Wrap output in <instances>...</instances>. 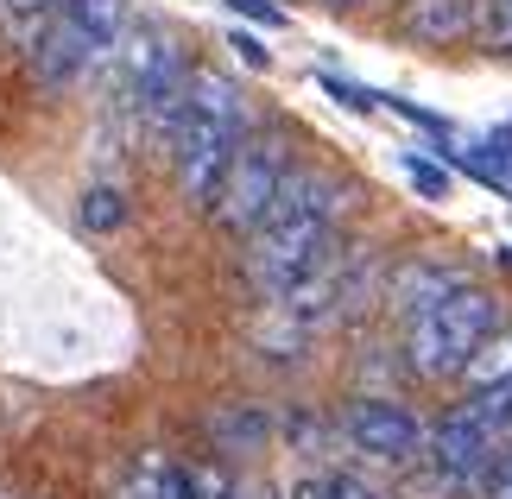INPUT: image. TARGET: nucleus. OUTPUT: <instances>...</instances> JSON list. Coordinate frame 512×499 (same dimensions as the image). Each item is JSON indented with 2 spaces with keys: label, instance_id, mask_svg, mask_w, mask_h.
I'll return each instance as SVG.
<instances>
[{
  "label": "nucleus",
  "instance_id": "1",
  "mask_svg": "<svg viewBox=\"0 0 512 499\" xmlns=\"http://www.w3.org/2000/svg\"><path fill=\"white\" fill-rule=\"evenodd\" d=\"M253 127H247V95L228 83L222 70H190V89H184V114L165 139L171 165H177V190L184 203L209 209L215 190H222V171L234 146H241Z\"/></svg>",
  "mask_w": 512,
  "mask_h": 499
},
{
  "label": "nucleus",
  "instance_id": "2",
  "mask_svg": "<svg viewBox=\"0 0 512 499\" xmlns=\"http://www.w3.org/2000/svg\"><path fill=\"white\" fill-rule=\"evenodd\" d=\"M494 329H500V304L481 285H462L456 297H443V304H430L424 316L405 323V361L418 379H456Z\"/></svg>",
  "mask_w": 512,
  "mask_h": 499
},
{
  "label": "nucleus",
  "instance_id": "3",
  "mask_svg": "<svg viewBox=\"0 0 512 499\" xmlns=\"http://www.w3.org/2000/svg\"><path fill=\"white\" fill-rule=\"evenodd\" d=\"M285 171H291L285 133H247L241 146H234L228 171H222V190H215V203H209L215 228H228L234 241H247V234L266 222L272 196H279V184H285Z\"/></svg>",
  "mask_w": 512,
  "mask_h": 499
},
{
  "label": "nucleus",
  "instance_id": "4",
  "mask_svg": "<svg viewBox=\"0 0 512 499\" xmlns=\"http://www.w3.org/2000/svg\"><path fill=\"white\" fill-rule=\"evenodd\" d=\"M336 253H342L336 222H266L247 234V278L272 304V297L298 291L304 278H317Z\"/></svg>",
  "mask_w": 512,
  "mask_h": 499
},
{
  "label": "nucleus",
  "instance_id": "5",
  "mask_svg": "<svg viewBox=\"0 0 512 499\" xmlns=\"http://www.w3.org/2000/svg\"><path fill=\"white\" fill-rule=\"evenodd\" d=\"M342 430L367 462H386V468H411L424 455V424L399 405V398H354Z\"/></svg>",
  "mask_w": 512,
  "mask_h": 499
},
{
  "label": "nucleus",
  "instance_id": "6",
  "mask_svg": "<svg viewBox=\"0 0 512 499\" xmlns=\"http://www.w3.org/2000/svg\"><path fill=\"white\" fill-rule=\"evenodd\" d=\"M494 449H500L494 424H487V417L475 411V398H468V405L443 411L437 424L424 430V455H418V462H424V468H437V474H449L456 487H468V474H475Z\"/></svg>",
  "mask_w": 512,
  "mask_h": 499
},
{
  "label": "nucleus",
  "instance_id": "7",
  "mask_svg": "<svg viewBox=\"0 0 512 499\" xmlns=\"http://www.w3.org/2000/svg\"><path fill=\"white\" fill-rule=\"evenodd\" d=\"M102 64V45L76 26V19H64V13H51L45 19V32L32 38V51H26V70H32V83L45 89V95H57V89H70V83H83V76Z\"/></svg>",
  "mask_w": 512,
  "mask_h": 499
},
{
  "label": "nucleus",
  "instance_id": "8",
  "mask_svg": "<svg viewBox=\"0 0 512 499\" xmlns=\"http://www.w3.org/2000/svg\"><path fill=\"white\" fill-rule=\"evenodd\" d=\"M171 57H177V45L159 26H146V19L133 26V19H127V32L114 38V51H108V102L114 108H133V95H140L152 76L171 64Z\"/></svg>",
  "mask_w": 512,
  "mask_h": 499
},
{
  "label": "nucleus",
  "instance_id": "9",
  "mask_svg": "<svg viewBox=\"0 0 512 499\" xmlns=\"http://www.w3.org/2000/svg\"><path fill=\"white\" fill-rule=\"evenodd\" d=\"M342 209H348V190L336 184V177L317 171V165H291L279 196H272V209H266V222H336Z\"/></svg>",
  "mask_w": 512,
  "mask_h": 499
},
{
  "label": "nucleus",
  "instance_id": "10",
  "mask_svg": "<svg viewBox=\"0 0 512 499\" xmlns=\"http://www.w3.org/2000/svg\"><path fill=\"white\" fill-rule=\"evenodd\" d=\"M475 7L481 0H405L399 32L411 38V45H430V51L468 45V38H475Z\"/></svg>",
  "mask_w": 512,
  "mask_h": 499
},
{
  "label": "nucleus",
  "instance_id": "11",
  "mask_svg": "<svg viewBox=\"0 0 512 499\" xmlns=\"http://www.w3.org/2000/svg\"><path fill=\"white\" fill-rule=\"evenodd\" d=\"M468 285V272L462 266H449V259H411V266H399V272H392V310H399L405 316V323H411V316H424L430 304H443V297H456Z\"/></svg>",
  "mask_w": 512,
  "mask_h": 499
},
{
  "label": "nucleus",
  "instance_id": "12",
  "mask_svg": "<svg viewBox=\"0 0 512 499\" xmlns=\"http://www.w3.org/2000/svg\"><path fill=\"white\" fill-rule=\"evenodd\" d=\"M209 436L222 455H260L272 443V411L266 405H222L209 417Z\"/></svg>",
  "mask_w": 512,
  "mask_h": 499
},
{
  "label": "nucleus",
  "instance_id": "13",
  "mask_svg": "<svg viewBox=\"0 0 512 499\" xmlns=\"http://www.w3.org/2000/svg\"><path fill=\"white\" fill-rule=\"evenodd\" d=\"M468 392H494V386H512V323H500L487 342L468 354V367L456 373Z\"/></svg>",
  "mask_w": 512,
  "mask_h": 499
},
{
  "label": "nucleus",
  "instance_id": "14",
  "mask_svg": "<svg viewBox=\"0 0 512 499\" xmlns=\"http://www.w3.org/2000/svg\"><path fill=\"white\" fill-rule=\"evenodd\" d=\"M57 13H64V19H76V26H83L89 38H95V45H102V57L114 51V38H121L127 32V0H57Z\"/></svg>",
  "mask_w": 512,
  "mask_h": 499
},
{
  "label": "nucleus",
  "instance_id": "15",
  "mask_svg": "<svg viewBox=\"0 0 512 499\" xmlns=\"http://www.w3.org/2000/svg\"><path fill=\"white\" fill-rule=\"evenodd\" d=\"M114 499H177V462H165L159 449L133 455V468L121 474V487H114Z\"/></svg>",
  "mask_w": 512,
  "mask_h": 499
},
{
  "label": "nucleus",
  "instance_id": "16",
  "mask_svg": "<svg viewBox=\"0 0 512 499\" xmlns=\"http://www.w3.org/2000/svg\"><path fill=\"white\" fill-rule=\"evenodd\" d=\"M76 222L89 234H121L127 228V190L121 184H89L83 203H76Z\"/></svg>",
  "mask_w": 512,
  "mask_h": 499
},
{
  "label": "nucleus",
  "instance_id": "17",
  "mask_svg": "<svg viewBox=\"0 0 512 499\" xmlns=\"http://www.w3.org/2000/svg\"><path fill=\"white\" fill-rule=\"evenodd\" d=\"M51 13H57V0H0V38L13 51H32V38L45 32Z\"/></svg>",
  "mask_w": 512,
  "mask_h": 499
},
{
  "label": "nucleus",
  "instance_id": "18",
  "mask_svg": "<svg viewBox=\"0 0 512 499\" xmlns=\"http://www.w3.org/2000/svg\"><path fill=\"white\" fill-rule=\"evenodd\" d=\"M291 499H386V493L367 487L361 474H348V468H323V474H304V481L291 487Z\"/></svg>",
  "mask_w": 512,
  "mask_h": 499
},
{
  "label": "nucleus",
  "instance_id": "19",
  "mask_svg": "<svg viewBox=\"0 0 512 499\" xmlns=\"http://www.w3.org/2000/svg\"><path fill=\"white\" fill-rule=\"evenodd\" d=\"M475 45L487 57H512V0H481L475 7Z\"/></svg>",
  "mask_w": 512,
  "mask_h": 499
},
{
  "label": "nucleus",
  "instance_id": "20",
  "mask_svg": "<svg viewBox=\"0 0 512 499\" xmlns=\"http://www.w3.org/2000/svg\"><path fill=\"white\" fill-rule=\"evenodd\" d=\"M399 165H405V177H411V190H418L424 203H443V196H449V171L437 165V158H424V152H405Z\"/></svg>",
  "mask_w": 512,
  "mask_h": 499
},
{
  "label": "nucleus",
  "instance_id": "21",
  "mask_svg": "<svg viewBox=\"0 0 512 499\" xmlns=\"http://www.w3.org/2000/svg\"><path fill=\"white\" fill-rule=\"evenodd\" d=\"M449 493H456V481H449V474H437V468L411 474V481L399 487V499H449Z\"/></svg>",
  "mask_w": 512,
  "mask_h": 499
},
{
  "label": "nucleus",
  "instance_id": "22",
  "mask_svg": "<svg viewBox=\"0 0 512 499\" xmlns=\"http://www.w3.org/2000/svg\"><path fill=\"white\" fill-rule=\"evenodd\" d=\"M228 13L234 19H253V26H272V32L285 26V7H272V0H228Z\"/></svg>",
  "mask_w": 512,
  "mask_h": 499
},
{
  "label": "nucleus",
  "instance_id": "23",
  "mask_svg": "<svg viewBox=\"0 0 512 499\" xmlns=\"http://www.w3.org/2000/svg\"><path fill=\"white\" fill-rule=\"evenodd\" d=\"M323 89H329V95H336V102H342V108H354V114H373V108H380V95H367V89H354V83H342V76H323Z\"/></svg>",
  "mask_w": 512,
  "mask_h": 499
},
{
  "label": "nucleus",
  "instance_id": "24",
  "mask_svg": "<svg viewBox=\"0 0 512 499\" xmlns=\"http://www.w3.org/2000/svg\"><path fill=\"white\" fill-rule=\"evenodd\" d=\"M228 45L241 51V64H247V70H272V51H266L253 32H228Z\"/></svg>",
  "mask_w": 512,
  "mask_h": 499
},
{
  "label": "nucleus",
  "instance_id": "25",
  "mask_svg": "<svg viewBox=\"0 0 512 499\" xmlns=\"http://www.w3.org/2000/svg\"><path fill=\"white\" fill-rule=\"evenodd\" d=\"M323 7H336V13H354V7H373V0H323Z\"/></svg>",
  "mask_w": 512,
  "mask_h": 499
},
{
  "label": "nucleus",
  "instance_id": "26",
  "mask_svg": "<svg viewBox=\"0 0 512 499\" xmlns=\"http://www.w3.org/2000/svg\"><path fill=\"white\" fill-rule=\"evenodd\" d=\"M506 177H512V165H506Z\"/></svg>",
  "mask_w": 512,
  "mask_h": 499
},
{
  "label": "nucleus",
  "instance_id": "27",
  "mask_svg": "<svg viewBox=\"0 0 512 499\" xmlns=\"http://www.w3.org/2000/svg\"><path fill=\"white\" fill-rule=\"evenodd\" d=\"M0 499H7V493H0Z\"/></svg>",
  "mask_w": 512,
  "mask_h": 499
}]
</instances>
